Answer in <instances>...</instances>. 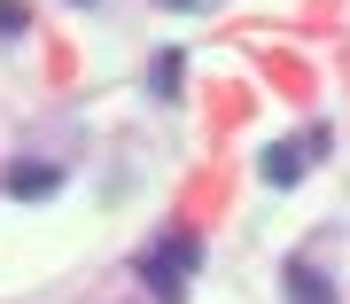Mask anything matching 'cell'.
<instances>
[{"label": "cell", "instance_id": "7a4b0ae2", "mask_svg": "<svg viewBox=\"0 0 350 304\" xmlns=\"http://www.w3.org/2000/svg\"><path fill=\"white\" fill-rule=\"evenodd\" d=\"M304 156H312V149H304V140H273V149L257 156V179H265V188H273V195L304 188Z\"/></svg>", "mask_w": 350, "mask_h": 304}, {"label": "cell", "instance_id": "6da1fadb", "mask_svg": "<svg viewBox=\"0 0 350 304\" xmlns=\"http://www.w3.org/2000/svg\"><path fill=\"white\" fill-rule=\"evenodd\" d=\"M195 266H202V242L187 234V227H172L156 242V250H140L133 257V273L156 289V304H187V281H195Z\"/></svg>", "mask_w": 350, "mask_h": 304}, {"label": "cell", "instance_id": "3957f363", "mask_svg": "<svg viewBox=\"0 0 350 304\" xmlns=\"http://www.w3.org/2000/svg\"><path fill=\"white\" fill-rule=\"evenodd\" d=\"M0 188H8L16 203H47L55 188H63V172H55V164H8V179H0Z\"/></svg>", "mask_w": 350, "mask_h": 304}, {"label": "cell", "instance_id": "5b68a950", "mask_svg": "<svg viewBox=\"0 0 350 304\" xmlns=\"http://www.w3.org/2000/svg\"><path fill=\"white\" fill-rule=\"evenodd\" d=\"M179 86H187V63H179V47H163L156 63H148V94H163V101H179Z\"/></svg>", "mask_w": 350, "mask_h": 304}, {"label": "cell", "instance_id": "ba28073f", "mask_svg": "<svg viewBox=\"0 0 350 304\" xmlns=\"http://www.w3.org/2000/svg\"><path fill=\"white\" fill-rule=\"evenodd\" d=\"M78 8H94V0H78Z\"/></svg>", "mask_w": 350, "mask_h": 304}, {"label": "cell", "instance_id": "8992f818", "mask_svg": "<svg viewBox=\"0 0 350 304\" xmlns=\"http://www.w3.org/2000/svg\"><path fill=\"white\" fill-rule=\"evenodd\" d=\"M24 24H31V8H24V0H0V39H16Z\"/></svg>", "mask_w": 350, "mask_h": 304}, {"label": "cell", "instance_id": "52a82bcc", "mask_svg": "<svg viewBox=\"0 0 350 304\" xmlns=\"http://www.w3.org/2000/svg\"><path fill=\"white\" fill-rule=\"evenodd\" d=\"M163 8H179V16H202V8H211V0H163Z\"/></svg>", "mask_w": 350, "mask_h": 304}, {"label": "cell", "instance_id": "277c9868", "mask_svg": "<svg viewBox=\"0 0 350 304\" xmlns=\"http://www.w3.org/2000/svg\"><path fill=\"white\" fill-rule=\"evenodd\" d=\"M288 296L296 304H335V281H327L312 257H288Z\"/></svg>", "mask_w": 350, "mask_h": 304}]
</instances>
